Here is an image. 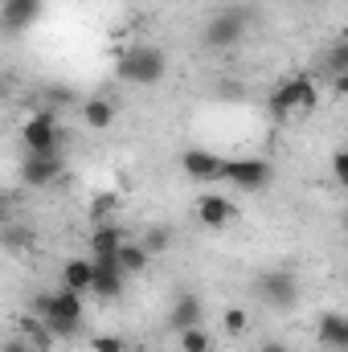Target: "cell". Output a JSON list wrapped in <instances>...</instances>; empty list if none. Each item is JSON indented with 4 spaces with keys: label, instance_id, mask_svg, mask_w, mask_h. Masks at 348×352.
<instances>
[{
    "label": "cell",
    "instance_id": "6da1fadb",
    "mask_svg": "<svg viewBox=\"0 0 348 352\" xmlns=\"http://www.w3.org/2000/svg\"><path fill=\"white\" fill-rule=\"evenodd\" d=\"M164 74H168V54L160 45L135 41V45H123L115 58V78L127 87H160Z\"/></svg>",
    "mask_w": 348,
    "mask_h": 352
},
{
    "label": "cell",
    "instance_id": "7a4b0ae2",
    "mask_svg": "<svg viewBox=\"0 0 348 352\" xmlns=\"http://www.w3.org/2000/svg\"><path fill=\"white\" fill-rule=\"evenodd\" d=\"M21 144H25V156H62L66 131H62L58 107H37L21 127Z\"/></svg>",
    "mask_w": 348,
    "mask_h": 352
},
{
    "label": "cell",
    "instance_id": "3957f363",
    "mask_svg": "<svg viewBox=\"0 0 348 352\" xmlns=\"http://www.w3.org/2000/svg\"><path fill=\"white\" fill-rule=\"evenodd\" d=\"M246 33H250V12H246V8H221V12H213V16L205 21L201 41H205V50L221 54V50L242 45Z\"/></svg>",
    "mask_w": 348,
    "mask_h": 352
},
{
    "label": "cell",
    "instance_id": "277c9868",
    "mask_svg": "<svg viewBox=\"0 0 348 352\" xmlns=\"http://www.w3.org/2000/svg\"><path fill=\"white\" fill-rule=\"evenodd\" d=\"M221 180H230L242 192H262L270 184V164L262 156H226V176Z\"/></svg>",
    "mask_w": 348,
    "mask_h": 352
},
{
    "label": "cell",
    "instance_id": "5b68a950",
    "mask_svg": "<svg viewBox=\"0 0 348 352\" xmlns=\"http://www.w3.org/2000/svg\"><path fill=\"white\" fill-rule=\"evenodd\" d=\"M259 295L270 311H291L299 303V278L291 270H266L259 278Z\"/></svg>",
    "mask_w": 348,
    "mask_h": 352
},
{
    "label": "cell",
    "instance_id": "8992f818",
    "mask_svg": "<svg viewBox=\"0 0 348 352\" xmlns=\"http://www.w3.org/2000/svg\"><path fill=\"white\" fill-rule=\"evenodd\" d=\"M123 291H127V270L119 266V254H98L94 258V287H90V295L98 303H115Z\"/></svg>",
    "mask_w": 348,
    "mask_h": 352
},
{
    "label": "cell",
    "instance_id": "52a82bcc",
    "mask_svg": "<svg viewBox=\"0 0 348 352\" xmlns=\"http://www.w3.org/2000/svg\"><path fill=\"white\" fill-rule=\"evenodd\" d=\"M66 176V152L62 156H25L21 164V180L29 188H54Z\"/></svg>",
    "mask_w": 348,
    "mask_h": 352
},
{
    "label": "cell",
    "instance_id": "ba28073f",
    "mask_svg": "<svg viewBox=\"0 0 348 352\" xmlns=\"http://www.w3.org/2000/svg\"><path fill=\"white\" fill-rule=\"evenodd\" d=\"M180 168H184L188 180H197V184H213V180L226 176V156L205 152V148H188V152L180 156Z\"/></svg>",
    "mask_w": 348,
    "mask_h": 352
},
{
    "label": "cell",
    "instance_id": "9c48e42d",
    "mask_svg": "<svg viewBox=\"0 0 348 352\" xmlns=\"http://www.w3.org/2000/svg\"><path fill=\"white\" fill-rule=\"evenodd\" d=\"M45 12V0H4L0 4V21H4V33H25L41 21Z\"/></svg>",
    "mask_w": 348,
    "mask_h": 352
},
{
    "label": "cell",
    "instance_id": "30bf717a",
    "mask_svg": "<svg viewBox=\"0 0 348 352\" xmlns=\"http://www.w3.org/2000/svg\"><path fill=\"white\" fill-rule=\"evenodd\" d=\"M234 201L230 197H221V192H205V197H197V221L205 226V230H226L230 221H234Z\"/></svg>",
    "mask_w": 348,
    "mask_h": 352
},
{
    "label": "cell",
    "instance_id": "8fae6325",
    "mask_svg": "<svg viewBox=\"0 0 348 352\" xmlns=\"http://www.w3.org/2000/svg\"><path fill=\"white\" fill-rule=\"evenodd\" d=\"M340 74H348V37L328 41V45L320 50V58H316V78H320V82L332 87Z\"/></svg>",
    "mask_w": 348,
    "mask_h": 352
},
{
    "label": "cell",
    "instance_id": "7c38bea8",
    "mask_svg": "<svg viewBox=\"0 0 348 352\" xmlns=\"http://www.w3.org/2000/svg\"><path fill=\"white\" fill-rule=\"evenodd\" d=\"M168 324L176 328V336L188 332V328H201V324H205V303H201V295H193V291L176 295L173 307H168Z\"/></svg>",
    "mask_w": 348,
    "mask_h": 352
},
{
    "label": "cell",
    "instance_id": "4fadbf2b",
    "mask_svg": "<svg viewBox=\"0 0 348 352\" xmlns=\"http://www.w3.org/2000/svg\"><path fill=\"white\" fill-rule=\"evenodd\" d=\"M316 340L328 352H348V316L345 311H324L316 324Z\"/></svg>",
    "mask_w": 348,
    "mask_h": 352
},
{
    "label": "cell",
    "instance_id": "5bb4252c",
    "mask_svg": "<svg viewBox=\"0 0 348 352\" xmlns=\"http://www.w3.org/2000/svg\"><path fill=\"white\" fill-rule=\"evenodd\" d=\"M291 115H299V94H295V78H283L279 87L266 94V119L283 123Z\"/></svg>",
    "mask_w": 348,
    "mask_h": 352
},
{
    "label": "cell",
    "instance_id": "9a60e30c",
    "mask_svg": "<svg viewBox=\"0 0 348 352\" xmlns=\"http://www.w3.org/2000/svg\"><path fill=\"white\" fill-rule=\"evenodd\" d=\"M62 287H70V291H78V295H90V287H94V258H90V254L66 258V263H62Z\"/></svg>",
    "mask_w": 348,
    "mask_h": 352
},
{
    "label": "cell",
    "instance_id": "2e32d148",
    "mask_svg": "<svg viewBox=\"0 0 348 352\" xmlns=\"http://www.w3.org/2000/svg\"><path fill=\"white\" fill-rule=\"evenodd\" d=\"M123 242H127V234H123V226H115V221H107V226H90V254L98 258V254H119L123 250Z\"/></svg>",
    "mask_w": 348,
    "mask_h": 352
},
{
    "label": "cell",
    "instance_id": "e0dca14e",
    "mask_svg": "<svg viewBox=\"0 0 348 352\" xmlns=\"http://www.w3.org/2000/svg\"><path fill=\"white\" fill-rule=\"evenodd\" d=\"M78 111H83V123H87L90 131H107L115 123V102L111 98H98V94L94 98H83Z\"/></svg>",
    "mask_w": 348,
    "mask_h": 352
},
{
    "label": "cell",
    "instance_id": "ac0fdd59",
    "mask_svg": "<svg viewBox=\"0 0 348 352\" xmlns=\"http://www.w3.org/2000/svg\"><path fill=\"white\" fill-rule=\"evenodd\" d=\"M21 336H25V340H29L37 352H54V344H58V336L50 332V324H45L41 316H33V311L21 320Z\"/></svg>",
    "mask_w": 348,
    "mask_h": 352
},
{
    "label": "cell",
    "instance_id": "d6986e66",
    "mask_svg": "<svg viewBox=\"0 0 348 352\" xmlns=\"http://www.w3.org/2000/svg\"><path fill=\"white\" fill-rule=\"evenodd\" d=\"M291 78H295V94H299V115H312L320 107V78H316V70H299Z\"/></svg>",
    "mask_w": 348,
    "mask_h": 352
},
{
    "label": "cell",
    "instance_id": "ffe728a7",
    "mask_svg": "<svg viewBox=\"0 0 348 352\" xmlns=\"http://www.w3.org/2000/svg\"><path fill=\"white\" fill-rule=\"evenodd\" d=\"M152 263V254H148V246L140 242V238H127L123 242V250H119V266L127 270V278H135V274H144Z\"/></svg>",
    "mask_w": 348,
    "mask_h": 352
},
{
    "label": "cell",
    "instance_id": "44dd1931",
    "mask_svg": "<svg viewBox=\"0 0 348 352\" xmlns=\"http://www.w3.org/2000/svg\"><path fill=\"white\" fill-rule=\"evenodd\" d=\"M119 209V197L115 192H94L90 197V226H107Z\"/></svg>",
    "mask_w": 348,
    "mask_h": 352
},
{
    "label": "cell",
    "instance_id": "7402d4cb",
    "mask_svg": "<svg viewBox=\"0 0 348 352\" xmlns=\"http://www.w3.org/2000/svg\"><path fill=\"white\" fill-rule=\"evenodd\" d=\"M180 352H213V336L205 332V324H201V328L180 332Z\"/></svg>",
    "mask_w": 348,
    "mask_h": 352
},
{
    "label": "cell",
    "instance_id": "603a6c76",
    "mask_svg": "<svg viewBox=\"0 0 348 352\" xmlns=\"http://www.w3.org/2000/svg\"><path fill=\"white\" fill-rule=\"evenodd\" d=\"M140 242L148 246V254H164V250L173 246V234H168L164 226H152V230H144V234H140Z\"/></svg>",
    "mask_w": 348,
    "mask_h": 352
},
{
    "label": "cell",
    "instance_id": "cb8c5ba5",
    "mask_svg": "<svg viewBox=\"0 0 348 352\" xmlns=\"http://www.w3.org/2000/svg\"><path fill=\"white\" fill-rule=\"evenodd\" d=\"M246 324H250L246 307H226V316H221V328H226L230 336H242V332H246Z\"/></svg>",
    "mask_w": 348,
    "mask_h": 352
},
{
    "label": "cell",
    "instance_id": "d4e9b609",
    "mask_svg": "<svg viewBox=\"0 0 348 352\" xmlns=\"http://www.w3.org/2000/svg\"><path fill=\"white\" fill-rule=\"evenodd\" d=\"M90 349L94 352H123L127 340H123L119 332H94V336H90Z\"/></svg>",
    "mask_w": 348,
    "mask_h": 352
},
{
    "label": "cell",
    "instance_id": "484cf974",
    "mask_svg": "<svg viewBox=\"0 0 348 352\" xmlns=\"http://www.w3.org/2000/svg\"><path fill=\"white\" fill-rule=\"evenodd\" d=\"M332 176H336L340 188H348V148H340V152L332 156Z\"/></svg>",
    "mask_w": 348,
    "mask_h": 352
},
{
    "label": "cell",
    "instance_id": "4316f807",
    "mask_svg": "<svg viewBox=\"0 0 348 352\" xmlns=\"http://www.w3.org/2000/svg\"><path fill=\"white\" fill-rule=\"evenodd\" d=\"M4 352H37V349H33L25 336H8V340H4Z\"/></svg>",
    "mask_w": 348,
    "mask_h": 352
},
{
    "label": "cell",
    "instance_id": "83f0119b",
    "mask_svg": "<svg viewBox=\"0 0 348 352\" xmlns=\"http://www.w3.org/2000/svg\"><path fill=\"white\" fill-rule=\"evenodd\" d=\"M332 94H336V98H348V74H340V78L332 82Z\"/></svg>",
    "mask_w": 348,
    "mask_h": 352
},
{
    "label": "cell",
    "instance_id": "f1b7e54d",
    "mask_svg": "<svg viewBox=\"0 0 348 352\" xmlns=\"http://www.w3.org/2000/svg\"><path fill=\"white\" fill-rule=\"evenodd\" d=\"M50 98H54V102H74V94H70V90H62V87L50 90Z\"/></svg>",
    "mask_w": 348,
    "mask_h": 352
},
{
    "label": "cell",
    "instance_id": "f546056e",
    "mask_svg": "<svg viewBox=\"0 0 348 352\" xmlns=\"http://www.w3.org/2000/svg\"><path fill=\"white\" fill-rule=\"evenodd\" d=\"M259 352H291V349H287L283 340H262V349H259Z\"/></svg>",
    "mask_w": 348,
    "mask_h": 352
},
{
    "label": "cell",
    "instance_id": "4dcf8cb0",
    "mask_svg": "<svg viewBox=\"0 0 348 352\" xmlns=\"http://www.w3.org/2000/svg\"><path fill=\"white\" fill-rule=\"evenodd\" d=\"M123 352H135V349H131V344H127V349H123Z\"/></svg>",
    "mask_w": 348,
    "mask_h": 352
},
{
    "label": "cell",
    "instance_id": "1f68e13d",
    "mask_svg": "<svg viewBox=\"0 0 348 352\" xmlns=\"http://www.w3.org/2000/svg\"><path fill=\"white\" fill-rule=\"evenodd\" d=\"M345 226H348V217H345Z\"/></svg>",
    "mask_w": 348,
    "mask_h": 352
}]
</instances>
